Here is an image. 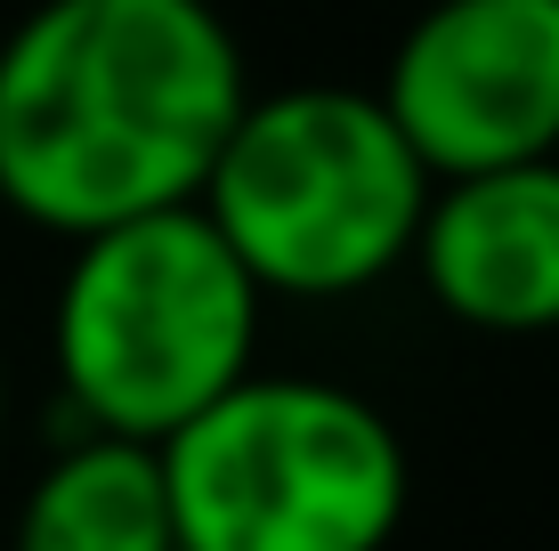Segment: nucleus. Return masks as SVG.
Listing matches in <instances>:
<instances>
[{
  "instance_id": "obj_1",
  "label": "nucleus",
  "mask_w": 559,
  "mask_h": 551,
  "mask_svg": "<svg viewBox=\"0 0 559 551\" xmlns=\"http://www.w3.org/2000/svg\"><path fill=\"white\" fill-rule=\"evenodd\" d=\"M243 98L211 0H33L0 41V203L66 243L179 212Z\"/></svg>"
},
{
  "instance_id": "obj_2",
  "label": "nucleus",
  "mask_w": 559,
  "mask_h": 551,
  "mask_svg": "<svg viewBox=\"0 0 559 551\" xmlns=\"http://www.w3.org/2000/svg\"><path fill=\"white\" fill-rule=\"evenodd\" d=\"M430 187L438 179L373 89L293 82L243 98L195 212L243 260L260 300H349L397 276Z\"/></svg>"
},
{
  "instance_id": "obj_3",
  "label": "nucleus",
  "mask_w": 559,
  "mask_h": 551,
  "mask_svg": "<svg viewBox=\"0 0 559 551\" xmlns=\"http://www.w3.org/2000/svg\"><path fill=\"white\" fill-rule=\"evenodd\" d=\"M179 551H390L414 463L373 397L317 373H243L163 446Z\"/></svg>"
},
{
  "instance_id": "obj_4",
  "label": "nucleus",
  "mask_w": 559,
  "mask_h": 551,
  "mask_svg": "<svg viewBox=\"0 0 559 551\" xmlns=\"http://www.w3.org/2000/svg\"><path fill=\"white\" fill-rule=\"evenodd\" d=\"M260 309V284L195 203L73 236L49 316L57 382H66L57 406L106 439L163 446L252 373Z\"/></svg>"
},
{
  "instance_id": "obj_5",
  "label": "nucleus",
  "mask_w": 559,
  "mask_h": 551,
  "mask_svg": "<svg viewBox=\"0 0 559 551\" xmlns=\"http://www.w3.org/2000/svg\"><path fill=\"white\" fill-rule=\"evenodd\" d=\"M373 98L430 179L559 155V0H421Z\"/></svg>"
},
{
  "instance_id": "obj_6",
  "label": "nucleus",
  "mask_w": 559,
  "mask_h": 551,
  "mask_svg": "<svg viewBox=\"0 0 559 551\" xmlns=\"http://www.w3.org/2000/svg\"><path fill=\"white\" fill-rule=\"evenodd\" d=\"M406 260L454 325L559 333V155L438 179Z\"/></svg>"
},
{
  "instance_id": "obj_7",
  "label": "nucleus",
  "mask_w": 559,
  "mask_h": 551,
  "mask_svg": "<svg viewBox=\"0 0 559 551\" xmlns=\"http://www.w3.org/2000/svg\"><path fill=\"white\" fill-rule=\"evenodd\" d=\"M9 551H179L163 454L139 439L82 430L33 470Z\"/></svg>"
},
{
  "instance_id": "obj_8",
  "label": "nucleus",
  "mask_w": 559,
  "mask_h": 551,
  "mask_svg": "<svg viewBox=\"0 0 559 551\" xmlns=\"http://www.w3.org/2000/svg\"><path fill=\"white\" fill-rule=\"evenodd\" d=\"M0 439H9V373H0Z\"/></svg>"
}]
</instances>
